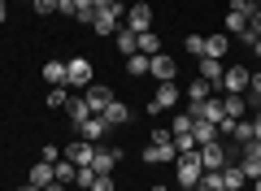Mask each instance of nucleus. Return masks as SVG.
Wrapping results in <instances>:
<instances>
[{
	"label": "nucleus",
	"instance_id": "nucleus-2",
	"mask_svg": "<svg viewBox=\"0 0 261 191\" xmlns=\"http://www.w3.org/2000/svg\"><path fill=\"white\" fill-rule=\"evenodd\" d=\"M96 83V70H92V61L87 57H74V61H65V87H92Z\"/></svg>",
	"mask_w": 261,
	"mask_h": 191
},
{
	"label": "nucleus",
	"instance_id": "nucleus-49",
	"mask_svg": "<svg viewBox=\"0 0 261 191\" xmlns=\"http://www.w3.org/2000/svg\"><path fill=\"white\" fill-rule=\"evenodd\" d=\"M74 191H92V187H74Z\"/></svg>",
	"mask_w": 261,
	"mask_h": 191
},
{
	"label": "nucleus",
	"instance_id": "nucleus-35",
	"mask_svg": "<svg viewBox=\"0 0 261 191\" xmlns=\"http://www.w3.org/2000/svg\"><path fill=\"white\" fill-rule=\"evenodd\" d=\"M92 191H118V187H113V174H96Z\"/></svg>",
	"mask_w": 261,
	"mask_h": 191
},
{
	"label": "nucleus",
	"instance_id": "nucleus-7",
	"mask_svg": "<svg viewBox=\"0 0 261 191\" xmlns=\"http://www.w3.org/2000/svg\"><path fill=\"white\" fill-rule=\"evenodd\" d=\"M148 74H152L157 83H174V74H178V61H174L170 52H157V57L148 61Z\"/></svg>",
	"mask_w": 261,
	"mask_h": 191
},
{
	"label": "nucleus",
	"instance_id": "nucleus-39",
	"mask_svg": "<svg viewBox=\"0 0 261 191\" xmlns=\"http://www.w3.org/2000/svg\"><path fill=\"white\" fill-rule=\"evenodd\" d=\"M96 9H113V13H122V0H96Z\"/></svg>",
	"mask_w": 261,
	"mask_h": 191
},
{
	"label": "nucleus",
	"instance_id": "nucleus-6",
	"mask_svg": "<svg viewBox=\"0 0 261 191\" xmlns=\"http://www.w3.org/2000/svg\"><path fill=\"white\" fill-rule=\"evenodd\" d=\"M83 100L92 104V113H105L118 96H113V87H105V83H92V87H83Z\"/></svg>",
	"mask_w": 261,
	"mask_h": 191
},
{
	"label": "nucleus",
	"instance_id": "nucleus-36",
	"mask_svg": "<svg viewBox=\"0 0 261 191\" xmlns=\"http://www.w3.org/2000/svg\"><path fill=\"white\" fill-rule=\"evenodd\" d=\"M57 156H61V148H57V144H44V148H39V161H57Z\"/></svg>",
	"mask_w": 261,
	"mask_h": 191
},
{
	"label": "nucleus",
	"instance_id": "nucleus-26",
	"mask_svg": "<svg viewBox=\"0 0 261 191\" xmlns=\"http://www.w3.org/2000/svg\"><path fill=\"white\" fill-rule=\"evenodd\" d=\"M74 18L83 22V26H92L96 22V0H74Z\"/></svg>",
	"mask_w": 261,
	"mask_h": 191
},
{
	"label": "nucleus",
	"instance_id": "nucleus-50",
	"mask_svg": "<svg viewBox=\"0 0 261 191\" xmlns=\"http://www.w3.org/2000/svg\"><path fill=\"white\" fill-rule=\"evenodd\" d=\"M226 191H235V187H226Z\"/></svg>",
	"mask_w": 261,
	"mask_h": 191
},
{
	"label": "nucleus",
	"instance_id": "nucleus-12",
	"mask_svg": "<svg viewBox=\"0 0 261 191\" xmlns=\"http://www.w3.org/2000/svg\"><path fill=\"white\" fill-rule=\"evenodd\" d=\"M226 48H231V35H226V31H214V35H205V57H214V61H226Z\"/></svg>",
	"mask_w": 261,
	"mask_h": 191
},
{
	"label": "nucleus",
	"instance_id": "nucleus-31",
	"mask_svg": "<svg viewBox=\"0 0 261 191\" xmlns=\"http://www.w3.org/2000/svg\"><path fill=\"white\" fill-rule=\"evenodd\" d=\"M257 9H261V0H231V13H244V18H252Z\"/></svg>",
	"mask_w": 261,
	"mask_h": 191
},
{
	"label": "nucleus",
	"instance_id": "nucleus-8",
	"mask_svg": "<svg viewBox=\"0 0 261 191\" xmlns=\"http://www.w3.org/2000/svg\"><path fill=\"white\" fill-rule=\"evenodd\" d=\"M140 156H144V165H174L178 161V148L174 144H148Z\"/></svg>",
	"mask_w": 261,
	"mask_h": 191
},
{
	"label": "nucleus",
	"instance_id": "nucleus-25",
	"mask_svg": "<svg viewBox=\"0 0 261 191\" xmlns=\"http://www.w3.org/2000/svg\"><path fill=\"white\" fill-rule=\"evenodd\" d=\"M53 174H57V182H65V187H70V182H79V165H74V161H61V165L53 161Z\"/></svg>",
	"mask_w": 261,
	"mask_h": 191
},
{
	"label": "nucleus",
	"instance_id": "nucleus-37",
	"mask_svg": "<svg viewBox=\"0 0 261 191\" xmlns=\"http://www.w3.org/2000/svg\"><path fill=\"white\" fill-rule=\"evenodd\" d=\"M235 39H240V44H248V48H252V44H257V31H252V26H244V31H240V35H235Z\"/></svg>",
	"mask_w": 261,
	"mask_h": 191
},
{
	"label": "nucleus",
	"instance_id": "nucleus-17",
	"mask_svg": "<svg viewBox=\"0 0 261 191\" xmlns=\"http://www.w3.org/2000/svg\"><path fill=\"white\" fill-rule=\"evenodd\" d=\"M135 52H144V57H157V52H161V39H157V31H140V35H135Z\"/></svg>",
	"mask_w": 261,
	"mask_h": 191
},
{
	"label": "nucleus",
	"instance_id": "nucleus-10",
	"mask_svg": "<svg viewBox=\"0 0 261 191\" xmlns=\"http://www.w3.org/2000/svg\"><path fill=\"white\" fill-rule=\"evenodd\" d=\"M92 31H96V35H118V31H122V13H113V9H96Z\"/></svg>",
	"mask_w": 261,
	"mask_h": 191
},
{
	"label": "nucleus",
	"instance_id": "nucleus-47",
	"mask_svg": "<svg viewBox=\"0 0 261 191\" xmlns=\"http://www.w3.org/2000/svg\"><path fill=\"white\" fill-rule=\"evenodd\" d=\"M252 191H261V178H252Z\"/></svg>",
	"mask_w": 261,
	"mask_h": 191
},
{
	"label": "nucleus",
	"instance_id": "nucleus-21",
	"mask_svg": "<svg viewBox=\"0 0 261 191\" xmlns=\"http://www.w3.org/2000/svg\"><path fill=\"white\" fill-rule=\"evenodd\" d=\"M57 174H53V161H39V165H31V178L27 182H35V187H48Z\"/></svg>",
	"mask_w": 261,
	"mask_h": 191
},
{
	"label": "nucleus",
	"instance_id": "nucleus-24",
	"mask_svg": "<svg viewBox=\"0 0 261 191\" xmlns=\"http://www.w3.org/2000/svg\"><path fill=\"white\" fill-rule=\"evenodd\" d=\"M148 61H152V57L130 52V57H126V74H130V78H144V74H148Z\"/></svg>",
	"mask_w": 261,
	"mask_h": 191
},
{
	"label": "nucleus",
	"instance_id": "nucleus-11",
	"mask_svg": "<svg viewBox=\"0 0 261 191\" xmlns=\"http://www.w3.org/2000/svg\"><path fill=\"white\" fill-rule=\"evenodd\" d=\"M65 161H74V165H92V156H96V144H87V139H74V144H65Z\"/></svg>",
	"mask_w": 261,
	"mask_h": 191
},
{
	"label": "nucleus",
	"instance_id": "nucleus-4",
	"mask_svg": "<svg viewBox=\"0 0 261 191\" xmlns=\"http://www.w3.org/2000/svg\"><path fill=\"white\" fill-rule=\"evenodd\" d=\"M248 78H252V70H244V65H226L218 87H222L226 96H244V91H248Z\"/></svg>",
	"mask_w": 261,
	"mask_h": 191
},
{
	"label": "nucleus",
	"instance_id": "nucleus-29",
	"mask_svg": "<svg viewBox=\"0 0 261 191\" xmlns=\"http://www.w3.org/2000/svg\"><path fill=\"white\" fill-rule=\"evenodd\" d=\"M113 44H118V52H126V57H130V52H135V31L122 26L118 35H113Z\"/></svg>",
	"mask_w": 261,
	"mask_h": 191
},
{
	"label": "nucleus",
	"instance_id": "nucleus-18",
	"mask_svg": "<svg viewBox=\"0 0 261 191\" xmlns=\"http://www.w3.org/2000/svg\"><path fill=\"white\" fill-rule=\"evenodd\" d=\"M105 122H109L113 130H118V126H130V109H126L122 100H113L109 109H105Z\"/></svg>",
	"mask_w": 261,
	"mask_h": 191
},
{
	"label": "nucleus",
	"instance_id": "nucleus-44",
	"mask_svg": "<svg viewBox=\"0 0 261 191\" xmlns=\"http://www.w3.org/2000/svg\"><path fill=\"white\" fill-rule=\"evenodd\" d=\"M18 191H44V187H35V182H22V187Z\"/></svg>",
	"mask_w": 261,
	"mask_h": 191
},
{
	"label": "nucleus",
	"instance_id": "nucleus-16",
	"mask_svg": "<svg viewBox=\"0 0 261 191\" xmlns=\"http://www.w3.org/2000/svg\"><path fill=\"white\" fill-rule=\"evenodd\" d=\"M222 70H226L222 61H214V57H200V74H196V78H205V83H214V87H218V83H222Z\"/></svg>",
	"mask_w": 261,
	"mask_h": 191
},
{
	"label": "nucleus",
	"instance_id": "nucleus-38",
	"mask_svg": "<svg viewBox=\"0 0 261 191\" xmlns=\"http://www.w3.org/2000/svg\"><path fill=\"white\" fill-rule=\"evenodd\" d=\"M248 91H252V96H257V100H261V70H257V74H252V78H248Z\"/></svg>",
	"mask_w": 261,
	"mask_h": 191
},
{
	"label": "nucleus",
	"instance_id": "nucleus-40",
	"mask_svg": "<svg viewBox=\"0 0 261 191\" xmlns=\"http://www.w3.org/2000/svg\"><path fill=\"white\" fill-rule=\"evenodd\" d=\"M57 13H65V18H74V0H61V5H57Z\"/></svg>",
	"mask_w": 261,
	"mask_h": 191
},
{
	"label": "nucleus",
	"instance_id": "nucleus-14",
	"mask_svg": "<svg viewBox=\"0 0 261 191\" xmlns=\"http://www.w3.org/2000/svg\"><path fill=\"white\" fill-rule=\"evenodd\" d=\"M65 118L74 122V126H79V122H83V118H92V104L83 100V91H79V96H74V91H70V100H65Z\"/></svg>",
	"mask_w": 261,
	"mask_h": 191
},
{
	"label": "nucleus",
	"instance_id": "nucleus-30",
	"mask_svg": "<svg viewBox=\"0 0 261 191\" xmlns=\"http://www.w3.org/2000/svg\"><path fill=\"white\" fill-rule=\"evenodd\" d=\"M192 122H196V118H192L187 109H183V113H174V118H170V135H178V130H192Z\"/></svg>",
	"mask_w": 261,
	"mask_h": 191
},
{
	"label": "nucleus",
	"instance_id": "nucleus-19",
	"mask_svg": "<svg viewBox=\"0 0 261 191\" xmlns=\"http://www.w3.org/2000/svg\"><path fill=\"white\" fill-rule=\"evenodd\" d=\"M44 83L48 87H65V61H44Z\"/></svg>",
	"mask_w": 261,
	"mask_h": 191
},
{
	"label": "nucleus",
	"instance_id": "nucleus-9",
	"mask_svg": "<svg viewBox=\"0 0 261 191\" xmlns=\"http://www.w3.org/2000/svg\"><path fill=\"white\" fill-rule=\"evenodd\" d=\"M126 26L135 31V35H140V31H152V5H130V13H126Z\"/></svg>",
	"mask_w": 261,
	"mask_h": 191
},
{
	"label": "nucleus",
	"instance_id": "nucleus-15",
	"mask_svg": "<svg viewBox=\"0 0 261 191\" xmlns=\"http://www.w3.org/2000/svg\"><path fill=\"white\" fill-rule=\"evenodd\" d=\"M192 139H196V148H200V144H214V139H222V135H218V126H214V122L196 118V122H192Z\"/></svg>",
	"mask_w": 261,
	"mask_h": 191
},
{
	"label": "nucleus",
	"instance_id": "nucleus-33",
	"mask_svg": "<svg viewBox=\"0 0 261 191\" xmlns=\"http://www.w3.org/2000/svg\"><path fill=\"white\" fill-rule=\"evenodd\" d=\"M57 5H61V0H31V9H35L39 18H48V13H57Z\"/></svg>",
	"mask_w": 261,
	"mask_h": 191
},
{
	"label": "nucleus",
	"instance_id": "nucleus-23",
	"mask_svg": "<svg viewBox=\"0 0 261 191\" xmlns=\"http://www.w3.org/2000/svg\"><path fill=\"white\" fill-rule=\"evenodd\" d=\"M222 182H226V187H235V191H244V187H248V178H244V170H240V165H222Z\"/></svg>",
	"mask_w": 261,
	"mask_h": 191
},
{
	"label": "nucleus",
	"instance_id": "nucleus-32",
	"mask_svg": "<svg viewBox=\"0 0 261 191\" xmlns=\"http://www.w3.org/2000/svg\"><path fill=\"white\" fill-rule=\"evenodd\" d=\"M222 26H226V35H240V31L248 26V18H244V13H226V22H222Z\"/></svg>",
	"mask_w": 261,
	"mask_h": 191
},
{
	"label": "nucleus",
	"instance_id": "nucleus-20",
	"mask_svg": "<svg viewBox=\"0 0 261 191\" xmlns=\"http://www.w3.org/2000/svg\"><path fill=\"white\" fill-rule=\"evenodd\" d=\"M196 118H205V122H214V126H218V122L226 118V113H222V100H218V96H209V100L200 104V113H196Z\"/></svg>",
	"mask_w": 261,
	"mask_h": 191
},
{
	"label": "nucleus",
	"instance_id": "nucleus-43",
	"mask_svg": "<svg viewBox=\"0 0 261 191\" xmlns=\"http://www.w3.org/2000/svg\"><path fill=\"white\" fill-rule=\"evenodd\" d=\"M44 191H65V182H57V178H53V182H48Z\"/></svg>",
	"mask_w": 261,
	"mask_h": 191
},
{
	"label": "nucleus",
	"instance_id": "nucleus-46",
	"mask_svg": "<svg viewBox=\"0 0 261 191\" xmlns=\"http://www.w3.org/2000/svg\"><path fill=\"white\" fill-rule=\"evenodd\" d=\"M0 26H5V0H0Z\"/></svg>",
	"mask_w": 261,
	"mask_h": 191
},
{
	"label": "nucleus",
	"instance_id": "nucleus-27",
	"mask_svg": "<svg viewBox=\"0 0 261 191\" xmlns=\"http://www.w3.org/2000/svg\"><path fill=\"white\" fill-rule=\"evenodd\" d=\"M244 109H248L244 96H222V113H226V118H244Z\"/></svg>",
	"mask_w": 261,
	"mask_h": 191
},
{
	"label": "nucleus",
	"instance_id": "nucleus-13",
	"mask_svg": "<svg viewBox=\"0 0 261 191\" xmlns=\"http://www.w3.org/2000/svg\"><path fill=\"white\" fill-rule=\"evenodd\" d=\"M122 161V152L118 148H96V156H92V170L96 174H113V165Z\"/></svg>",
	"mask_w": 261,
	"mask_h": 191
},
{
	"label": "nucleus",
	"instance_id": "nucleus-22",
	"mask_svg": "<svg viewBox=\"0 0 261 191\" xmlns=\"http://www.w3.org/2000/svg\"><path fill=\"white\" fill-rule=\"evenodd\" d=\"M196 191H226L222 170H205V174H200V182H196Z\"/></svg>",
	"mask_w": 261,
	"mask_h": 191
},
{
	"label": "nucleus",
	"instance_id": "nucleus-41",
	"mask_svg": "<svg viewBox=\"0 0 261 191\" xmlns=\"http://www.w3.org/2000/svg\"><path fill=\"white\" fill-rule=\"evenodd\" d=\"M248 26L257 31V39H261V9H257V13H252V18H248Z\"/></svg>",
	"mask_w": 261,
	"mask_h": 191
},
{
	"label": "nucleus",
	"instance_id": "nucleus-42",
	"mask_svg": "<svg viewBox=\"0 0 261 191\" xmlns=\"http://www.w3.org/2000/svg\"><path fill=\"white\" fill-rule=\"evenodd\" d=\"M252 139H261V113H257V122H252Z\"/></svg>",
	"mask_w": 261,
	"mask_h": 191
},
{
	"label": "nucleus",
	"instance_id": "nucleus-28",
	"mask_svg": "<svg viewBox=\"0 0 261 191\" xmlns=\"http://www.w3.org/2000/svg\"><path fill=\"white\" fill-rule=\"evenodd\" d=\"M65 100H70V87H48V96H44L48 109H65Z\"/></svg>",
	"mask_w": 261,
	"mask_h": 191
},
{
	"label": "nucleus",
	"instance_id": "nucleus-48",
	"mask_svg": "<svg viewBox=\"0 0 261 191\" xmlns=\"http://www.w3.org/2000/svg\"><path fill=\"white\" fill-rule=\"evenodd\" d=\"M152 191H170V187H152Z\"/></svg>",
	"mask_w": 261,
	"mask_h": 191
},
{
	"label": "nucleus",
	"instance_id": "nucleus-5",
	"mask_svg": "<svg viewBox=\"0 0 261 191\" xmlns=\"http://www.w3.org/2000/svg\"><path fill=\"white\" fill-rule=\"evenodd\" d=\"M113 126L105 122V113H92V118L79 122V139H87V144H100V139H109Z\"/></svg>",
	"mask_w": 261,
	"mask_h": 191
},
{
	"label": "nucleus",
	"instance_id": "nucleus-1",
	"mask_svg": "<svg viewBox=\"0 0 261 191\" xmlns=\"http://www.w3.org/2000/svg\"><path fill=\"white\" fill-rule=\"evenodd\" d=\"M200 174H205V165H200V148L178 152V161H174V182H178V187H183V191H196Z\"/></svg>",
	"mask_w": 261,
	"mask_h": 191
},
{
	"label": "nucleus",
	"instance_id": "nucleus-34",
	"mask_svg": "<svg viewBox=\"0 0 261 191\" xmlns=\"http://www.w3.org/2000/svg\"><path fill=\"white\" fill-rule=\"evenodd\" d=\"M187 52H192V57H205V35H187Z\"/></svg>",
	"mask_w": 261,
	"mask_h": 191
},
{
	"label": "nucleus",
	"instance_id": "nucleus-45",
	"mask_svg": "<svg viewBox=\"0 0 261 191\" xmlns=\"http://www.w3.org/2000/svg\"><path fill=\"white\" fill-rule=\"evenodd\" d=\"M252 57H257V61H261V39H257V44H252Z\"/></svg>",
	"mask_w": 261,
	"mask_h": 191
},
{
	"label": "nucleus",
	"instance_id": "nucleus-3",
	"mask_svg": "<svg viewBox=\"0 0 261 191\" xmlns=\"http://www.w3.org/2000/svg\"><path fill=\"white\" fill-rule=\"evenodd\" d=\"M178 100H183L178 83H157V91H152V100H148V113H170Z\"/></svg>",
	"mask_w": 261,
	"mask_h": 191
}]
</instances>
